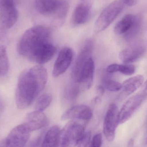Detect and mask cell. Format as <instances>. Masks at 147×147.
Wrapping results in <instances>:
<instances>
[{
	"mask_svg": "<svg viewBox=\"0 0 147 147\" xmlns=\"http://www.w3.org/2000/svg\"><path fill=\"white\" fill-rule=\"evenodd\" d=\"M50 29L37 26L28 29L17 45L18 53L31 62L41 65L50 61L57 48L51 42Z\"/></svg>",
	"mask_w": 147,
	"mask_h": 147,
	"instance_id": "6da1fadb",
	"label": "cell"
},
{
	"mask_svg": "<svg viewBox=\"0 0 147 147\" xmlns=\"http://www.w3.org/2000/svg\"><path fill=\"white\" fill-rule=\"evenodd\" d=\"M48 80L46 69L41 65L23 71L20 74L15 93V102L18 109L29 107L45 87Z\"/></svg>",
	"mask_w": 147,
	"mask_h": 147,
	"instance_id": "7a4b0ae2",
	"label": "cell"
},
{
	"mask_svg": "<svg viewBox=\"0 0 147 147\" xmlns=\"http://www.w3.org/2000/svg\"><path fill=\"white\" fill-rule=\"evenodd\" d=\"M78 120H71L60 130L56 147H76L84 134V124Z\"/></svg>",
	"mask_w": 147,
	"mask_h": 147,
	"instance_id": "3957f363",
	"label": "cell"
},
{
	"mask_svg": "<svg viewBox=\"0 0 147 147\" xmlns=\"http://www.w3.org/2000/svg\"><path fill=\"white\" fill-rule=\"evenodd\" d=\"M123 0H115L100 14L95 24V30L100 32L107 28L126 7Z\"/></svg>",
	"mask_w": 147,
	"mask_h": 147,
	"instance_id": "277c9868",
	"label": "cell"
},
{
	"mask_svg": "<svg viewBox=\"0 0 147 147\" xmlns=\"http://www.w3.org/2000/svg\"><path fill=\"white\" fill-rule=\"evenodd\" d=\"M35 6L41 14L59 20L65 17L68 10V3L64 0H35Z\"/></svg>",
	"mask_w": 147,
	"mask_h": 147,
	"instance_id": "5b68a950",
	"label": "cell"
},
{
	"mask_svg": "<svg viewBox=\"0 0 147 147\" xmlns=\"http://www.w3.org/2000/svg\"><path fill=\"white\" fill-rule=\"evenodd\" d=\"M18 16L16 0H0V30L11 28L17 22Z\"/></svg>",
	"mask_w": 147,
	"mask_h": 147,
	"instance_id": "8992f818",
	"label": "cell"
},
{
	"mask_svg": "<svg viewBox=\"0 0 147 147\" xmlns=\"http://www.w3.org/2000/svg\"><path fill=\"white\" fill-rule=\"evenodd\" d=\"M31 132L24 123L12 129L3 142L5 147H25Z\"/></svg>",
	"mask_w": 147,
	"mask_h": 147,
	"instance_id": "52a82bcc",
	"label": "cell"
},
{
	"mask_svg": "<svg viewBox=\"0 0 147 147\" xmlns=\"http://www.w3.org/2000/svg\"><path fill=\"white\" fill-rule=\"evenodd\" d=\"M147 93L142 92L129 98L119 111V123L122 124L128 121L140 108L146 98Z\"/></svg>",
	"mask_w": 147,
	"mask_h": 147,
	"instance_id": "ba28073f",
	"label": "cell"
},
{
	"mask_svg": "<svg viewBox=\"0 0 147 147\" xmlns=\"http://www.w3.org/2000/svg\"><path fill=\"white\" fill-rule=\"evenodd\" d=\"M119 124L118 108L116 105L111 104L107 109L104 121V134L108 141L112 142L115 140L116 129Z\"/></svg>",
	"mask_w": 147,
	"mask_h": 147,
	"instance_id": "9c48e42d",
	"label": "cell"
},
{
	"mask_svg": "<svg viewBox=\"0 0 147 147\" xmlns=\"http://www.w3.org/2000/svg\"><path fill=\"white\" fill-rule=\"evenodd\" d=\"M94 47V43L91 39H87L85 42L74 63L72 72L71 78L74 83H77L80 74L86 63L92 57Z\"/></svg>",
	"mask_w": 147,
	"mask_h": 147,
	"instance_id": "30bf717a",
	"label": "cell"
},
{
	"mask_svg": "<svg viewBox=\"0 0 147 147\" xmlns=\"http://www.w3.org/2000/svg\"><path fill=\"white\" fill-rule=\"evenodd\" d=\"M93 0H79L73 12L70 25L76 27L87 22L90 15Z\"/></svg>",
	"mask_w": 147,
	"mask_h": 147,
	"instance_id": "8fae6325",
	"label": "cell"
},
{
	"mask_svg": "<svg viewBox=\"0 0 147 147\" xmlns=\"http://www.w3.org/2000/svg\"><path fill=\"white\" fill-rule=\"evenodd\" d=\"M73 51L70 47H65L59 52L53 69L52 75L57 78L68 70L72 63Z\"/></svg>",
	"mask_w": 147,
	"mask_h": 147,
	"instance_id": "7c38bea8",
	"label": "cell"
},
{
	"mask_svg": "<svg viewBox=\"0 0 147 147\" xmlns=\"http://www.w3.org/2000/svg\"><path fill=\"white\" fill-rule=\"evenodd\" d=\"M93 115L91 109L86 105H75L67 110L61 117L63 120H78L84 122L90 121Z\"/></svg>",
	"mask_w": 147,
	"mask_h": 147,
	"instance_id": "4fadbf2b",
	"label": "cell"
},
{
	"mask_svg": "<svg viewBox=\"0 0 147 147\" xmlns=\"http://www.w3.org/2000/svg\"><path fill=\"white\" fill-rule=\"evenodd\" d=\"M95 64L92 57L87 60L80 74L78 84L81 91L88 90L93 83Z\"/></svg>",
	"mask_w": 147,
	"mask_h": 147,
	"instance_id": "5bb4252c",
	"label": "cell"
},
{
	"mask_svg": "<svg viewBox=\"0 0 147 147\" xmlns=\"http://www.w3.org/2000/svg\"><path fill=\"white\" fill-rule=\"evenodd\" d=\"M146 52V47L143 45L132 46L120 53L119 59L123 64H131L143 57Z\"/></svg>",
	"mask_w": 147,
	"mask_h": 147,
	"instance_id": "9a60e30c",
	"label": "cell"
},
{
	"mask_svg": "<svg viewBox=\"0 0 147 147\" xmlns=\"http://www.w3.org/2000/svg\"><path fill=\"white\" fill-rule=\"evenodd\" d=\"M47 122V117L43 112L35 110L27 115L25 123L32 132L44 127Z\"/></svg>",
	"mask_w": 147,
	"mask_h": 147,
	"instance_id": "2e32d148",
	"label": "cell"
},
{
	"mask_svg": "<svg viewBox=\"0 0 147 147\" xmlns=\"http://www.w3.org/2000/svg\"><path fill=\"white\" fill-rule=\"evenodd\" d=\"M144 78L142 75H137L131 77L122 84L123 92L128 96L136 91L144 83Z\"/></svg>",
	"mask_w": 147,
	"mask_h": 147,
	"instance_id": "e0dca14e",
	"label": "cell"
},
{
	"mask_svg": "<svg viewBox=\"0 0 147 147\" xmlns=\"http://www.w3.org/2000/svg\"><path fill=\"white\" fill-rule=\"evenodd\" d=\"M60 130L59 126L52 127L46 134L41 147H57Z\"/></svg>",
	"mask_w": 147,
	"mask_h": 147,
	"instance_id": "ac0fdd59",
	"label": "cell"
},
{
	"mask_svg": "<svg viewBox=\"0 0 147 147\" xmlns=\"http://www.w3.org/2000/svg\"><path fill=\"white\" fill-rule=\"evenodd\" d=\"M134 17V15L130 14L126 15L123 16L115 26V32L118 35L125 34L131 27Z\"/></svg>",
	"mask_w": 147,
	"mask_h": 147,
	"instance_id": "d6986e66",
	"label": "cell"
},
{
	"mask_svg": "<svg viewBox=\"0 0 147 147\" xmlns=\"http://www.w3.org/2000/svg\"><path fill=\"white\" fill-rule=\"evenodd\" d=\"M142 24V18L140 14L134 15L133 23L128 31L123 34L126 39L130 40L137 36L140 33Z\"/></svg>",
	"mask_w": 147,
	"mask_h": 147,
	"instance_id": "ffe728a7",
	"label": "cell"
},
{
	"mask_svg": "<svg viewBox=\"0 0 147 147\" xmlns=\"http://www.w3.org/2000/svg\"><path fill=\"white\" fill-rule=\"evenodd\" d=\"M81 91L79 86L76 83H73L66 87L63 94V98L65 102L69 103L74 102Z\"/></svg>",
	"mask_w": 147,
	"mask_h": 147,
	"instance_id": "44dd1931",
	"label": "cell"
},
{
	"mask_svg": "<svg viewBox=\"0 0 147 147\" xmlns=\"http://www.w3.org/2000/svg\"><path fill=\"white\" fill-rule=\"evenodd\" d=\"M9 69V61L6 47L0 46V77L7 74Z\"/></svg>",
	"mask_w": 147,
	"mask_h": 147,
	"instance_id": "7402d4cb",
	"label": "cell"
},
{
	"mask_svg": "<svg viewBox=\"0 0 147 147\" xmlns=\"http://www.w3.org/2000/svg\"><path fill=\"white\" fill-rule=\"evenodd\" d=\"M52 101V97L50 94H44L38 98L35 104V110L43 112L49 107Z\"/></svg>",
	"mask_w": 147,
	"mask_h": 147,
	"instance_id": "603a6c76",
	"label": "cell"
},
{
	"mask_svg": "<svg viewBox=\"0 0 147 147\" xmlns=\"http://www.w3.org/2000/svg\"><path fill=\"white\" fill-rule=\"evenodd\" d=\"M103 84L104 88L109 91L115 92L122 89L121 84L109 78L105 79Z\"/></svg>",
	"mask_w": 147,
	"mask_h": 147,
	"instance_id": "cb8c5ba5",
	"label": "cell"
},
{
	"mask_svg": "<svg viewBox=\"0 0 147 147\" xmlns=\"http://www.w3.org/2000/svg\"><path fill=\"white\" fill-rule=\"evenodd\" d=\"M136 71V67L132 64L119 65L118 72L124 75L130 76L134 74Z\"/></svg>",
	"mask_w": 147,
	"mask_h": 147,
	"instance_id": "d4e9b609",
	"label": "cell"
},
{
	"mask_svg": "<svg viewBox=\"0 0 147 147\" xmlns=\"http://www.w3.org/2000/svg\"><path fill=\"white\" fill-rule=\"evenodd\" d=\"M91 139V133L90 131L85 132L76 147H88Z\"/></svg>",
	"mask_w": 147,
	"mask_h": 147,
	"instance_id": "484cf974",
	"label": "cell"
},
{
	"mask_svg": "<svg viewBox=\"0 0 147 147\" xmlns=\"http://www.w3.org/2000/svg\"><path fill=\"white\" fill-rule=\"evenodd\" d=\"M102 134H97L95 135L91 140L88 147H102Z\"/></svg>",
	"mask_w": 147,
	"mask_h": 147,
	"instance_id": "4316f807",
	"label": "cell"
},
{
	"mask_svg": "<svg viewBox=\"0 0 147 147\" xmlns=\"http://www.w3.org/2000/svg\"><path fill=\"white\" fill-rule=\"evenodd\" d=\"M119 64H112L109 65L106 69V71L109 74H112L118 72Z\"/></svg>",
	"mask_w": 147,
	"mask_h": 147,
	"instance_id": "83f0119b",
	"label": "cell"
},
{
	"mask_svg": "<svg viewBox=\"0 0 147 147\" xmlns=\"http://www.w3.org/2000/svg\"><path fill=\"white\" fill-rule=\"evenodd\" d=\"M139 0H123L126 6L133 7L136 5Z\"/></svg>",
	"mask_w": 147,
	"mask_h": 147,
	"instance_id": "f1b7e54d",
	"label": "cell"
},
{
	"mask_svg": "<svg viewBox=\"0 0 147 147\" xmlns=\"http://www.w3.org/2000/svg\"><path fill=\"white\" fill-rule=\"evenodd\" d=\"M96 92L98 95V96H101L103 95L105 92V88L103 86L99 85L97 87Z\"/></svg>",
	"mask_w": 147,
	"mask_h": 147,
	"instance_id": "f546056e",
	"label": "cell"
},
{
	"mask_svg": "<svg viewBox=\"0 0 147 147\" xmlns=\"http://www.w3.org/2000/svg\"><path fill=\"white\" fill-rule=\"evenodd\" d=\"M134 140L133 139H130L128 143L127 147H134Z\"/></svg>",
	"mask_w": 147,
	"mask_h": 147,
	"instance_id": "4dcf8cb0",
	"label": "cell"
},
{
	"mask_svg": "<svg viewBox=\"0 0 147 147\" xmlns=\"http://www.w3.org/2000/svg\"><path fill=\"white\" fill-rule=\"evenodd\" d=\"M143 92L147 93V80L144 83V86H143Z\"/></svg>",
	"mask_w": 147,
	"mask_h": 147,
	"instance_id": "1f68e13d",
	"label": "cell"
},
{
	"mask_svg": "<svg viewBox=\"0 0 147 147\" xmlns=\"http://www.w3.org/2000/svg\"><path fill=\"white\" fill-rule=\"evenodd\" d=\"M0 147H5L4 143L3 142V141H2L1 143H0Z\"/></svg>",
	"mask_w": 147,
	"mask_h": 147,
	"instance_id": "d6a6232c",
	"label": "cell"
},
{
	"mask_svg": "<svg viewBox=\"0 0 147 147\" xmlns=\"http://www.w3.org/2000/svg\"><path fill=\"white\" fill-rule=\"evenodd\" d=\"M146 143H147V141H146Z\"/></svg>",
	"mask_w": 147,
	"mask_h": 147,
	"instance_id": "836d02e7",
	"label": "cell"
}]
</instances>
